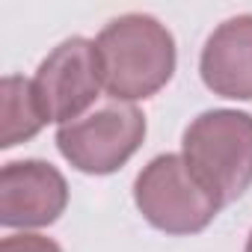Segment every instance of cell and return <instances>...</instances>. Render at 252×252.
I'll use <instances>...</instances> for the list:
<instances>
[{
    "label": "cell",
    "instance_id": "1",
    "mask_svg": "<svg viewBox=\"0 0 252 252\" xmlns=\"http://www.w3.org/2000/svg\"><path fill=\"white\" fill-rule=\"evenodd\" d=\"M104 92L113 101H146L175 74V39L155 15L128 12L104 24L95 39Z\"/></svg>",
    "mask_w": 252,
    "mask_h": 252
},
{
    "label": "cell",
    "instance_id": "2",
    "mask_svg": "<svg viewBox=\"0 0 252 252\" xmlns=\"http://www.w3.org/2000/svg\"><path fill=\"white\" fill-rule=\"evenodd\" d=\"M181 158L220 199L237 202L252 187V116L243 110H205L184 131Z\"/></svg>",
    "mask_w": 252,
    "mask_h": 252
},
{
    "label": "cell",
    "instance_id": "3",
    "mask_svg": "<svg viewBox=\"0 0 252 252\" xmlns=\"http://www.w3.org/2000/svg\"><path fill=\"white\" fill-rule=\"evenodd\" d=\"M134 202L149 225L175 237L205 231L222 211L181 155L152 158L134 181Z\"/></svg>",
    "mask_w": 252,
    "mask_h": 252
},
{
    "label": "cell",
    "instance_id": "4",
    "mask_svg": "<svg viewBox=\"0 0 252 252\" xmlns=\"http://www.w3.org/2000/svg\"><path fill=\"white\" fill-rule=\"evenodd\" d=\"M146 140V116L137 104L107 101L77 122L57 128L60 155L86 175H110L128 163Z\"/></svg>",
    "mask_w": 252,
    "mask_h": 252
},
{
    "label": "cell",
    "instance_id": "5",
    "mask_svg": "<svg viewBox=\"0 0 252 252\" xmlns=\"http://www.w3.org/2000/svg\"><path fill=\"white\" fill-rule=\"evenodd\" d=\"M33 89L48 122H57L63 128L68 122L83 119L104 89L95 42L86 36H71L60 42L39 63Z\"/></svg>",
    "mask_w": 252,
    "mask_h": 252
},
{
    "label": "cell",
    "instance_id": "6",
    "mask_svg": "<svg viewBox=\"0 0 252 252\" xmlns=\"http://www.w3.org/2000/svg\"><path fill=\"white\" fill-rule=\"evenodd\" d=\"M68 208V181L48 160H12L0 169V222L6 228L54 225Z\"/></svg>",
    "mask_w": 252,
    "mask_h": 252
},
{
    "label": "cell",
    "instance_id": "7",
    "mask_svg": "<svg viewBox=\"0 0 252 252\" xmlns=\"http://www.w3.org/2000/svg\"><path fill=\"white\" fill-rule=\"evenodd\" d=\"M199 74L214 95L252 101V15H234L208 36Z\"/></svg>",
    "mask_w": 252,
    "mask_h": 252
},
{
    "label": "cell",
    "instance_id": "8",
    "mask_svg": "<svg viewBox=\"0 0 252 252\" xmlns=\"http://www.w3.org/2000/svg\"><path fill=\"white\" fill-rule=\"evenodd\" d=\"M0 149H12L33 140L45 125L42 104L36 98L33 80L21 74H6L0 83Z\"/></svg>",
    "mask_w": 252,
    "mask_h": 252
},
{
    "label": "cell",
    "instance_id": "9",
    "mask_svg": "<svg viewBox=\"0 0 252 252\" xmlns=\"http://www.w3.org/2000/svg\"><path fill=\"white\" fill-rule=\"evenodd\" d=\"M0 252H63V246L45 234H33V231H21V234H9L0 243Z\"/></svg>",
    "mask_w": 252,
    "mask_h": 252
},
{
    "label": "cell",
    "instance_id": "10",
    "mask_svg": "<svg viewBox=\"0 0 252 252\" xmlns=\"http://www.w3.org/2000/svg\"><path fill=\"white\" fill-rule=\"evenodd\" d=\"M243 252H252V231H249V237H246V249Z\"/></svg>",
    "mask_w": 252,
    "mask_h": 252
}]
</instances>
